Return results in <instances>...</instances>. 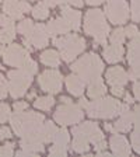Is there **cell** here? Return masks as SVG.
Returning a JSON list of instances; mask_svg holds the SVG:
<instances>
[{"instance_id": "14", "label": "cell", "mask_w": 140, "mask_h": 157, "mask_svg": "<svg viewBox=\"0 0 140 157\" xmlns=\"http://www.w3.org/2000/svg\"><path fill=\"white\" fill-rule=\"evenodd\" d=\"M133 121H132V111L129 108V104L125 102L121 105V112H119V119L114 125L105 124V129L109 132H129L131 131Z\"/></svg>"}, {"instance_id": "18", "label": "cell", "mask_w": 140, "mask_h": 157, "mask_svg": "<svg viewBox=\"0 0 140 157\" xmlns=\"http://www.w3.org/2000/svg\"><path fill=\"white\" fill-rule=\"evenodd\" d=\"M16 24L13 18L0 14V44H10L16 38Z\"/></svg>"}, {"instance_id": "35", "label": "cell", "mask_w": 140, "mask_h": 157, "mask_svg": "<svg viewBox=\"0 0 140 157\" xmlns=\"http://www.w3.org/2000/svg\"><path fill=\"white\" fill-rule=\"evenodd\" d=\"M14 154V143H6L0 146V156L10 157Z\"/></svg>"}, {"instance_id": "29", "label": "cell", "mask_w": 140, "mask_h": 157, "mask_svg": "<svg viewBox=\"0 0 140 157\" xmlns=\"http://www.w3.org/2000/svg\"><path fill=\"white\" fill-rule=\"evenodd\" d=\"M72 150L76 151V153H87L90 150V143H88L85 139L80 136H74L73 137V142H72Z\"/></svg>"}, {"instance_id": "36", "label": "cell", "mask_w": 140, "mask_h": 157, "mask_svg": "<svg viewBox=\"0 0 140 157\" xmlns=\"http://www.w3.org/2000/svg\"><path fill=\"white\" fill-rule=\"evenodd\" d=\"M7 93H9V86H7L6 77H4V76L0 73V100L6 98Z\"/></svg>"}, {"instance_id": "12", "label": "cell", "mask_w": 140, "mask_h": 157, "mask_svg": "<svg viewBox=\"0 0 140 157\" xmlns=\"http://www.w3.org/2000/svg\"><path fill=\"white\" fill-rule=\"evenodd\" d=\"M38 83L41 90L49 93V94H58L62 90V75L58 70H45L39 75Z\"/></svg>"}, {"instance_id": "3", "label": "cell", "mask_w": 140, "mask_h": 157, "mask_svg": "<svg viewBox=\"0 0 140 157\" xmlns=\"http://www.w3.org/2000/svg\"><path fill=\"white\" fill-rule=\"evenodd\" d=\"M84 33L94 38V44L104 45L107 44V38L109 35V25L107 24L104 11L98 9L88 10L84 17Z\"/></svg>"}, {"instance_id": "30", "label": "cell", "mask_w": 140, "mask_h": 157, "mask_svg": "<svg viewBox=\"0 0 140 157\" xmlns=\"http://www.w3.org/2000/svg\"><path fill=\"white\" fill-rule=\"evenodd\" d=\"M21 147L24 150H28V151H32V153H42L44 151V144L42 143H36V142H31V140H27V139H23L21 140Z\"/></svg>"}, {"instance_id": "8", "label": "cell", "mask_w": 140, "mask_h": 157, "mask_svg": "<svg viewBox=\"0 0 140 157\" xmlns=\"http://www.w3.org/2000/svg\"><path fill=\"white\" fill-rule=\"evenodd\" d=\"M73 136H80L88 142L90 144H94L95 150L101 151L107 149V142L102 131L94 122H84L73 128Z\"/></svg>"}, {"instance_id": "15", "label": "cell", "mask_w": 140, "mask_h": 157, "mask_svg": "<svg viewBox=\"0 0 140 157\" xmlns=\"http://www.w3.org/2000/svg\"><path fill=\"white\" fill-rule=\"evenodd\" d=\"M56 132H58V128L53 122H44L41 126H39L38 131H35L32 135H29L27 137H23V139H27V140L31 142H36V143H49V142L53 140Z\"/></svg>"}, {"instance_id": "5", "label": "cell", "mask_w": 140, "mask_h": 157, "mask_svg": "<svg viewBox=\"0 0 140 157\" xmlns=\"http://www.w3.org/2000/svg\"><path fill=\"white\" fill-rule=\"evenodd\" d=\"M10 121H11V128L17 136L27 137L29 135H32L35 131H38L39 126L45 122V117L39 112L21 111L11 115Z\"/></svg>"}, {"instance_id": "11", "label": "cell", "mask_w": 140, "mask_h": 157, "mask_svg": "<svg viewBox=\"0 0 140 157\" xmlns=\"http://www.w3.org/2000/svg\"><path fill=\"white\" fill-rule=\"evenodd\" d=\"M105 16L112 24L121 25L129 20V6L126 0H107Z\"/></svg>"}, {"instance_id": "34", "label": "cell", "mask_w": 140, "mask_h": 157, "mask_svg": "<svg viewBox=\"0 0 140 157\" xmlns=\"http://www.w3.org/2000/svg\"><path fill=\"white\" fill-rule=\"evenodd\" d=\"M131 139H132V146H133L134 151L140 154V129H134Z\"/></svg>"}, {"instance_id": "43", "label": "cell", "mask_w": 140, "mask_h": 157, "mask_svg": "<svg viewBox=\"0 0 140 157\" xmlns=\"http://www.w3.org/2000/svg\"><path fill=\"white\" fill-rule=\"evenodd\" d=\"M133 94H134L137 101H140V80L133 84Z\"/></svg>"}, {"instance_id": "41", "label": "cell", "mask_w": 140, "mask_h": 157, "mask_svg": "<svg viewBox=\"0 0 140 157\" xmlns=\"http://www.w3.org/2000/svg\"><path fill=\"white\" fill-rule=\"evenodd\" d=\"M112 94L116 95L118 98L119 97H123L125 95V91H123V87H121V86H112Z\"/></svg>"}, {"instance_id": "48", "label": "cell", "mask_w": 140, "mask_h": 157, "mask_svg": "<svg viewBox=\"0 0 140 157\" xmlns=\"http://www.w3.org/2000/svg\"><path fill=\"white\" fill-rule=\"evenodd\" d=\"M34 97H35V93H31V94L28 95V98H34Z\"/></svg>"}, {"instance_id": "33", "label": "cell", "mask_w": 140, "mask_h": 157, "mask_svg": "<svg viewBox=\"0 0 140 157\" xmlns=\"http://www.w3.org/2000/svg\"><path fill=\"white\" fill-rule=\"evenodd\" d=\"M11 112H10V107L7 104H0V124H4L7 119H10Z\"/></svg>"}, {"instance_id": "16", "label": "cell", "mask_w": 140, "mask_h": 157, "mask_svg": "<svg viewBox=\"0 0 140 157\" xmlns=\"http://www.w3.org/2000/svg\"><path fill=\"white\" fill-rule=\"evenodd\" d=\"M31 10L28 2H23V0H4L3 3V11L6 16H9L13 20L23 18L25 13H28Z\"/></svg>"}, {"instance_id": "39", "label": "cell", "mask_w": 140, "mask_h": 157, "mask_svg": "<svg viewBox=\"0 0 140 157\" xmlns=\"http://www.w3.org/2000/svg\"><path fill=\"white\" fill-rule=\"evenodd\" d=\"M125 34H126V36H129V38H133V36H136L137 34H139V31H137V28L134 25H129L127 28H125Z\"/></svg>"}, {"instance_id": "21", "label": "cell", "mask_w": 140, "mask_h": 157, "mask_svg": "<svg viewBox=\"0 0 140 157\" xmlns=\"http://www.w3.org/2000/svg\"><path fill=\"white\" fill-rule=\"evenodd\" d=\"M62 17L66 21V24L69 25V28L73 29V31H77L80 29V25H81V13L77 11V10H73L67 6L62 7Z\"/></svg>"}, {"instance_id": "20", "label": "cell", "mask_w": 140, "mask_h": 157, "mask_svg": "<svg viewBox=\"0 0 140 157\" xmlns=\"http://www.w3.org/2000/svg\"><path fill=\"white\" fill-rule=\"evenodd\" d=\"M129 80V75L126 73L123 67L121 66H115L107 70V82L111 86H121L123 87Z\"/></svg>"}, {"instance_id": "27", "label": "cell", "mask_w": 140, "mask_h": 157, "mask_svg": "<svg viewBox=\"0 0 140 157\" xmlns=\"http://www.w3.org/2000/svg\"><path fill=\"white\" fill-rule=\"evenodd\" d=\"M53 104H55V100H53L52 94L38 97L35 101H34V107L38 108V109H42V111H49V109L53 107Z\"/></svg>"}, {"instance_id": "7", "label": "cell", "mask_w": 140, "mask_h": 157, "mask_svg": "<svg viewBox=\"0 0 140 157\" xmlns=\"http://www.w3.org/2000/svg\"><path fill=\"white\" fill-rule=\"evenodd\" d=\"M53 44L58 46L59 55L62 56L65 62H73L85 48V41L77 34H66L60 38L53 39Z\"/></svg>"}, {"instance_id": "22", "label": "cell", "mask_w": 140, "mask_h": 157, "mask_svg": "<svg viewBox=\"0 0 140 157\" xmlns=\"http://www.w3.org/2000/svg\"><path fill=\"white\" fill-rule=\"evenodd\" d=\"M104 58L108 63H118L123 60V46L119 44H111L109 46L104 49Z\"/></svg>"}, {"instance_id": "1", "label": "cell", "mask_w": 140, "mask_h": 157, "mask_svg": "<svg viewBox=\"0 0 140 157\" xmlns=\"http://www.w3.org/2000/svg\"><path fill=\"white\" fill-rule=\"evenodd\" d=\"M0 55L6 65L23 69L29 75H35L38 70L36 62L29 58V52L21 45H17V44H11L7 46L0 45Z\"/></svg>"}, {"instance_id": "45", "label": "cell", "mask_w": 140, "mask_h": 157, "mask_svg": "<svg viewBox=\"0 0 140 157\" xmlns=\"http://www.w3.org/2000/svg\"><path fill=\"white\" fill-rule=\"evenodd\" d=\"M67 3L70 4V6L81 7V6H83V0H67Z\"/></svg>"}, {"instance_id": "4", "label": "cell", "mask_w": 140, "mask_h": 157, "mask_svg": "<svg viewBox=\"0 0 140 157\" xmlns=\"http://www.w3.org/2000/svg\"><path fill=\"white\" fill-rule=\"evenodd\" d=\"M72 70L88 84L97 78H101V75L104 72V63L97 53L90 52L76 60L72 65Z\"/></svg>"}, {"instance_id": "32", "label": "cell", "mask_w": 140, "mask_h": 157, "mask_svg": "<svg viewBox=\"0 0 140 157\" xmlns=\"http://www.w3.org/2000/svg\"><path fill=\"white\" fill-rule=\"evenodd\" d=\"M131 17L133 21L139 23L140 21V0H132L131 3Z\"/></svg>"}, {"instance_id": "19", "label": "cell", "mask_w": 140, "mask_h": 157, "mask_svg": "<svg viewBox=\"0 0 140 157\" xmlns=\"http://www.w3.org/2000/svg\"><path fill=\"white\" fill-rule=\"evenodd\" d=\"M109 147L112 150V154L121 157L131 156V144L126 140V137L122 135H114L109 140Z\"/></svg>"}, {"instance_id": "31", "label": "cell", "mask_w": 140, "mask_h": 157, "mask_svg": "<svg viewBox=\"0 0 140 157\" xmlns=\"http://www.w3.org/2000/svg\"><path fill=\"white\" fill-rule=\"evenodd\" d=\"M125 38H126V34H125V29L123 28H116L115 31H112V34L109 35V41L111 44H122L125 42Z\"/></svg>"}, {"instance_id": "28", "label": "cell", "mask_w": 140, "mask_h": 157, "mask_svg": "<svg viewBox=\"0 0 140 157\" xmlns=\"http://www.w3.org/2000/svg\"><path fill=\"white\" fill-rule=\"evenodd\" d=\"M49 11H51V10H49V6L45 3V2H41V3H38L35 7L31 9V13H32L34 18H36V20L48 18Z\"/></svg>"}, {"instance_id": "38", "label": "cell", "mask_w": 140, "mask_h": 157, "mask_svg": "<svg viewBox=\"0 0 140 157\" xmlns=\"http://www.w3.org/2000/svg\"><path fill=\"white\" fill-rule=\"evenodd\" d=\"M11 136H13V135H11V131H10L7 126L0 128V140H6V139H10Z\"/></svg>"}, {"instance_id": "49", "label": "cell", "mask_w": 140, "mask_h": 157, "mask_svg": "<svg viewBox=\"0 0 140 157\" xmlns=\"http://www.w3.org/2000/svg\"><path fill=\"white\" fill-rule=\"evenodd\" d=\"M0 3H2V0H0Z\"/></svg>"}, {"instance_id": "44", "label": "cell", "mask_w": 140, "mask_h": 157, "mask_svg": "<svg viewBox=\"0 0 140 157\" xmlns=\"http://www.w3.org/2000/svg\"><path fill=\"white\" fill-rule=\"evenodd\" d=\"M105 0H85V3L90 4V6H100V4H102Z\"/></svg>"}, {"instance_id": "10", "label": "cell", "mask_w": 140, "mask_h": 157, "mask_svg": "<svg viewBox=\"0 0 140 157\" xmlns=\"http://www.w3.org/2000/svg\"><path fill=\"white\" fill-rule=\"evenodd\" d=\"M84 112L80 108V105H76L73 102H67V104H60L58 109L53 114V119L56 124L59 125H76L83 119Z\"/></svg>"}, {"instance_id": "13", "label": "cell", "mask_w": 140, "mask_h": 157, "mask_svg": "<svg viewBox=\"0 0 140 157\" xmlns=\"http://www.w3.org/2000/svg\"><path fill=\"white\" fill-rule=\"evenodd\" d=\"M127 62L131 65V73L129 78L137 80L140 78V34L133 36L127 48Z\"/></svg>"}, {"instance_id": "37", "label": "cell", "mask_w": 140, "mask_h": 157, "mask_svg": "<svg viewBox=\"0 0 140 157\" xmlns=\"http://www.w3.org/2000/svg\"><path fill=\"white\" fill-rule=\"evenodd\" d=\"M132 121H133L134 129H140V105H137L132 111Z\"/></svg>"}, {"instance_id": "25", "label": "cell", "mask_w": 140, "mask_h": 157, "mask_svg": "<svg viewBox=\"0 0 140 157\" xmlns=\"http://www.w3.org/2000/svg\"><path fill=\"white\" fill-rule=\"evenodd\" d=\"M105 93H107V87H105L102 78H97L94 82L88 83V88H87V94L90 98L95 100V98L104 97Z\"/></svg>"}, {"instance_id": "17", "label": "cell", "mask_w": 140, "mask_h": 157, "mask_svg": "<svg viewBox=\"0 0 140 157\" xmlns=\"http://www.w3.org/2000/svg\"><path fill=\"white\" fill-rule=\"evenodd\" d=\"M70 140V135L66 128H62L60 131L56 132L55 137H53V146L49 150V156H58V157H65L67 156V144Z\"/></svg>"}, {"instance_id": "23", "label": "cell", "mask_w": 140, "mask_h": 157, "mask_svg": "<svg viewBox=\"0 0 140 157\" xmlns=\"http://www.w3.org/2000/svg\"><path fill=\"white\" fill-rule=\"evenodd\" d=\"M66 87H67L70 94L76 95V97H81V94L84 93L85 83L76 73H73V75H69L66 77Z\"/></svg>"}, {"instance_id": "46", "label": "cell", "mask_w": 140, "mask_h": 157, "mask_svg": "<svg viewBox=\"0 0 140 157\" xmlns=\"http://www.w3.org/2000/svg\"><path fill=\"white\" fill-rule=\"evenodd\" d=\"M123 97H125V102H126V104H129V105H131L132 102H133V98H132L129 94H126V93H125V95H123Z\"/></svg>"}, {"instance_id": "42", "label": "cell", "mask_w": 140, "mask_h": 157, "mask_svg": "<svg viewBox=\"0 0 140 157\" xmlns=\"http://www.w3.org/2000/svg\"><path fill=\"white\" fill-rule=\"evenodd\" d=\"M49 7H55V6H60V4L67 3V0H44Z\"/></svg>"}, {"instance_id": "47", "label": "cell", "mask_w": 140, "mask_h": 157, "mask_svg": "<svg viewBox=\"0 0 140 157\" xmlns=\"http://www.w3.org/2000/svg\"><path fill=\"white\" fill-rule=\"evenodd\" d=\"M60 101H62L63 104H67V102H72V100H70V98H67V97H62V98H60Z\"/></svg>"}, {"instance_id": "9", "label": "cell", "mask_w": 140, "mask_h": 157, "mask_svg": "<svg viewBox=\"0 0 140 157\" xmlns=\"http://www.w3.org/2000/svg\"><path fill=\"white\" fill-rule=\"evenodd\" d=\"M9 77V93L13 98H21L25 95L28 87L32 83V75H29L28 72L23 70V69H16V70H10L7 73Z\"/></svg>"}, {"instance_id": "6", "label": "cell", "mask_w": 140, "mask_h": 157, "mask_svg": "<svg viewBox=\"0 0 140 157\" xmlns=\"http://www.w3.org/2000/svg\"><path fill=\"white\" fill-rule=\"evenodd\" d=\"M121 102L112 97H100L91 102H85L84 108L88 117L95 119H112L121 112Z\"/></svg>"}, {"instance_id": "2", "label": "cell", "mask_w": 140, "mask_h": 157, "mask_svg": "<svg viewBox=\"0 0 140 157\" xmlns=\"http://www.w3.org/2000/svg\"><path fill=\"white\" fill-rule=\"evenodd\" d=\"M17 31L23 35V42L29 51L42 49L49 44V33L44 24H34L31 20H23L17 27Z\"/></svg>"}, {"instance_id": "26", "label": "cell", "mask_w": 140, "mask_h": 157, "mask_svg": "<svg viewBox=\"0 0 140 157\" xmlns=\"http://www.w3.org/2000/svg\"><path fill=\"white\" fill-rule=\"evenodd\" d=\"M41 62L48 67H58L60 65V55L53 49H48L41 55Z\"/></svg>"}, {"instance_id": "24", "label": "cell", "mask_w": 140, "mask_h": 157, "mask_svg": "<svg viewBox=\"0 0 140 157\" xmlns=\"http://www.w3.org/2000/svg\"><path fill=\"white\" fill-rule=\"evenodd\" d=\"M46 28H48L49 36H58V35H62V34H67L69 31H70L69 25L66 24V21L62 17L51 20V21L46 24Z\"/></svg>"}, {"instance_id": "40", "label": "cell", "mask_w": 140, "mask_h": 157, "mask_svg": "<svg viewBox=\"0 0 140 157\" xmlns=\"http://www.w3.org/2000/svg\"><path fill=\"white\" fill-rule=\"evenodd\" d=\"M27 108H28V104L24 101H17L14 102V109H16V112H21V111H25Z\"/></svg>"}]
</instances>
